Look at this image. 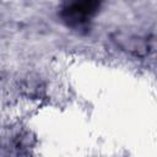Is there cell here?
Listing matches in <instances>:
<instances>
[{
  "label": "cell",
  "instance_id": "obj_1",
  "mask_svg": "<svg viewBox=\"0 0 157 157\" xmlns=\"http://www.w3.org/2000/svg\"><path fill=\"white\" fill-rule=\"evenodd\" d=\"M99 9L97 1H76L66 4L61 10V17L67 26L80 28L86 26Z\"/></svg>",
  "mask_w": 157,
  "mask_h": 157
}]
</instances>
